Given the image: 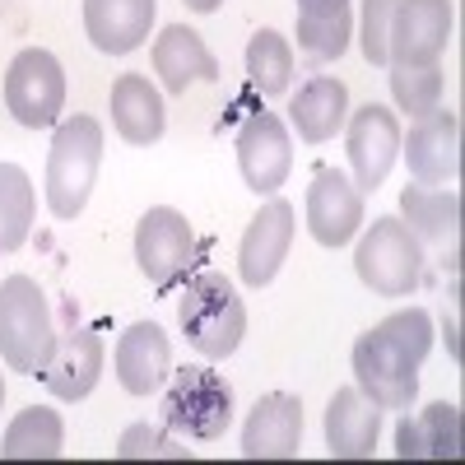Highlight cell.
Instances as JSON below:
<instances>
[{"label":"cell","instance_id":"obj_1","mask_svg":"<svg viewBox=\"0 0 465 465\" xmlns=\"http://www.w3.org/2000/svg\"><path fill=\"white\" fill-rule=\"evenodd\" d=\"M177 322H182L186 344L196 349L201 359L219 363L247 335V302H242L238 289H232V280L205 270V275L186 280L182 302H177Z\"/></svg>","mask_w":465,"mask_h":465},{"label":"cell","instance_id":"obj_2","mask_svg":"<svg viewBox=\"0 0 465 465\" xmlns=\"http://www.w3.org/2000/svg\"><path fill=\"white\" fill-rule=\"evenodd\" d=\"M52 349H56V326L37 280L28 275L0 280V359H5V368L24 377H43L52 363Z\"/></svg>","mask_w":465,"mask_h":465},{"label":"cell","instance_id":"obj_3","mask_svg":"<svg viewBox=\"0 0 465 465\" xmlns=\"http://www.w3.org/2000/svg\"><path fill=\"white\" fill-rule=\"evenodd\" d=\"M98 168H103L98 116H65L52 135V153H47V210L56 219H74L94 196Z\"/></svg>","mask_w":465,"mask_h":465},{"label":"cell","instance_id":"obj_4","mask_svg":"<svg viewBox=\"0 0 465 465\" xmlns=\"http://www.w3.org/2000/svg\"><path fill=\"white\" fill-rule=\"evenodd\" d=\"M354 270L377 298H410L423 275V252L419 238L405 228V219L396 214L372 219L354 247Z\"/></svg>","mask_w":465,"mask_h":465},{"label":"cell","instance_id":"obj_5","mask_svg":"<svg viewBox=\"0 0 465 465\" xmlns=\"http://www.w3.org/2000/svg\"><path fill=\"white\" fill-rule=\"evenodd\" d=\"M163 423L196 442L223 438L232 423V386L223 381V372L205 363H186L182 372H173V386L163 396Z\"/></svg>","mask_w":465,"mask_h":465},{"label":"cell","instance_id":"obj_6","mask_svg":"<svg viewBox=\"0 0 465 465\" xmlns=\"http://www.w3.org/2000/svg\"><path fill=\"white\" fill-rule=\"evenodd\" d=\"M135 261L144 270V280L159 293L177 289L191 275V265H196V228L186 223L182 210L153 205L135 223Z\"/></svg>","mask_w":465,"mask_h":465},{"label":"cell","instance_id":"obj_7","mask_svg":"<svg viewBox=\"0 0 465 465\" xmlns=\"http://www.w3.org/2000/svg\"><path fill=\"white\" fill-rule=\"evenodd\" d=\"M5 107L19 126L47 131L65 107V70L47 47H24L5 70Z\"/></svg>","mask_w":465,"mask_h":465},{"label":"cell","instance_id":"obj_8","mask_svg":"<svg viewBox=\"0 0 465 465\" xmlns=\"http://www.w3.org/2000/svg\"><path fill=\"white\" fill-rule=\"evenodd\" d=\"M401 122L391 107L381 103H363V107H349V122H344V153H349V168H354V186L377 191L386 182V173L396 168L401 159Z\"/></svg>","mask_w":465,"mask_h":465},{"label":"cell","instance_id":"obj_9","mask_svg":"<svg viewBox=\"0 0 465 465\" xmlns=\"http://www.w3.org/2000/svg\"><path fill=\"white\" fill-rule=\"evenodd\" d=\"M354 381L377 410H410L419 396V363H410L401 349L377 326L354 340Z\"/></svg>","mask_w":465,"mask_h":465},{"label":"cell","instance_id":"obj_10","mask_svg":"<svg viewBox=\"0 0 465 465\" xmlns=\"http://www.w3.org/2000/svg\"><path fill=\"white\" fill-rule=\"evenodd\" d=\"M451 43V0H396L386 65H438Z\"/></svg>","mask_w":465,"mask_h":465},{"label":"cell","instance_id":"obj_11","mask_svg":"<svg viewBox=\"0 0 465 465\" xmlns=\"http://www.w3.org/2000/svg\"><path fill=\"white\" fill-rule=\"evenodd\" d=\"M238 168L256 196H275L293 173V140L275 112H252L238 131Z\"/></svg>","mask_w":465,"mask_h":465},{"label":"cell","instance_id":"obj_12","mask_svg":"<svg viewBox=\"0 0 465 465\" xmlns=\"http://www.w3.org/2000/svg\"><path fill=\"white\" fill-rule=\"evenodd\" d=\"M307 232L322 247H349L363 232V191L340 168H322L307 186Z\"/></svg>","mask_w":465,"mask_h":465},{"label":"cell","instance_id":"obj_13","mask_svg":"<svg viewBox=\"0 0 465 465\" xmlns=\"http://www.w3.org/2000/svg\"><path fill=\"white\" fill-rule=\"evenodd\" d=\"M410 177L423 186H447L460 173V116L451 107H433L414 116L410 140H401Z\"/></svg>","mask_w":465,"mask_h":465},{"label":"cell","instance_id":"obj_14","mask_svg":"<svg viewBox=\"0 0 465 465\" xmlns=\"http://www.w3.org/2000/svg\"><path fill=\"white\" fill-rule=\"evenodd\" d=\"M293 247V205L289 201H265L256 210V219L242 232V247H238V275L247 289H265L270 280L280 275V265L289 261Z\"/></svg>","mask_w":465,"mask_h":465},{"label":"cell","instance_id":"obj_15","mask_svg":"<svg viewBox=\"0 0 465 465\" xmlns=\"http://www.w3.org/2000/svg\"><path fill=\"white\" fill-rule=\"evenodd\" d=\"M302 447V401L289 391H270L252 405L242 423V456L247 460H289Z\"/></svg>","mask_w":465,"mask_h":465},{"label":"cell","instance_id":"obj_16","mask_svg":"<svg viewBox=\"0 0 465 465\" xmlns=\"http://www.w3.org/2000/svg\"><path fill=\"white\" fill-rule=\"evenodd\" d=\"M112 368H116L122 391H131V396H153V391L168 381V372H173V344H168L163 326L131 322V326L122 331V340H116Z\"/></svg>","mask_w":465,"mask_h":465},{"label":"cell","instance_id":"obj_17","mask_svg":"<svg viewBox=\"0 0 465 465\" xmlns=\"http://www.w3.org/2000/svg\"><path fill=\"white\" fill-rule=\"evenodd\" d=\"M103 377V335L94 326H74L56 335L52 363L43 372V386L56 401H84Z\"/></svg>","mask_w":465,"mask_h":465},{"label":"cell","instance_id":"obj_18","mask_svg":"<svg viewBox=\"0 0 465 465\" xmlns=\"http://www.w3.org/2000/svg\"><path fill=\"white\" fill-rule=\"evenodd\" d=\"M153 74L163 80L168 94H186L191 84H214L219 61L210 56L205 37L186 24H168L153 37Z\"/></svg>","mask_w":465,"mask_h":465},{"label":"cell","instance_id":"obj_19","mask_svg":"<svg viewBox=\"0 0 465 465\" xmlns=\"http://www.w3.org/2000/svg\"><path fill=\"white\" fill-rule=\"evenodd\" d=\"M326 451L335 460H363L377 447L381 433V410L359 391V386H340L326 405Z\"/></svg>","mask_w":465,"mask_h":465},{"label":"cell","instance_id":"obj_20","mask_svg":"<svg viewBox=\"0 0 465 465\" xmlns=\"http://www.w3.org/2000/svg\"><path fill=\"white\" fill-rule=\"evenodd\" d=\"M153 10L159 0H84V33L103 56H126L149 37Z\"/></svg>","mask_w":465,"mask_h":465},{"label":"cell","instance_id":"obj_21","mask_svg":"<svg viewBox=\"0 0 465 465\" xmlns=\"http://www.w3.org/2000/svg\"><path fill=\"white\" fill-rule=\"evenodd\" d=\"M289 122L298 131L302 144H326L344 131L349 122V89L344 80H335V74H317V80H307L293 103H289Z\"/></svg>","mask_w":465,"mask_h":465},{"label":"cell","instance_id":"obj_22","mask_svg":"<svg viewBox=\"0 0 465 465\" xmlns=\"http://www.w3.org/2000/svg\"><path fill=\"white\" fill-rule=\"evenodd\" d=\"M396 456L401 460H460V405L438 401L429 410H419L414 419H401Z\"/></svg>","mask_w":465,"mask_h":465},{"label":"cell","instance_id":"obj_23","mask_svg":"<svg viewBox=\"0 0 465 465\" xmlns=\"http://www.w3.org/2000/svg\"><path fill=\"white\" fill-rule=\"evenodd\" d=\"M112 126L126 144H153L163 140L168 131V112H163V98L153 89L144 74H122L112 84Z\"/></svg>","mask_w":465,"mask_h":465},{"label":"cell","instance_id":"obj_24","mask_svg":"<svg viewBox=\"0 0 465 465\" xmlns=\"http://www.w3.org/2000/svg\"><path fill=\"white\" fill-rule=\"evenodd\" d=\"M354 19H349V0H298V47L312 61L344 56Z\"/></svg>","mask_w":465,"mask_h":465},{"label":"cell","instance_id":"obj_25","mask_svg":"<svg viewBox=\"0 0 465 465\" xmlns=\"http://www.w3.org/2000/svg\"><path fill=\"white\" fill-rule=\"evenodd\" d=\"M65 451V423L47 405H28L10 419L5 438H0V456L5 460H56Z\"/></svg>","mask_w":465,"mask_h":465},{"label":"cell","instance_id":"obj_26","mask_svg":"<svg viewBox=\"0 0 465 465\" xmlns=\"http://www.w3.org/2000/svg\"><path fill=\"white\" fill-rule=\"evenodd\" d=\"M401 210H405V228L414 238L429 242H456L460 232V196L451 186H405L401 191Z\"/></svg>","mask_w":465,"mask_h":465},{"label":"cell","instance_id":"obj_27","mask_svg":"<svg viewBox=\"0 0 465 465\" xmlns=\"http://www.w3.org/2000/svg\"><path fill=\"white\" fill-rule=\"evenodd\" d=\"M33 214H37L33 177L19 163H0V256H10L28 242Z\"/></svg>","mask_w":465,"mask_h":465},{"label":"cell","instance_id":"obj_28","mask_svg":"<svg viewBox=\"0 0 465 465\" xmlns=\"http://www.w3.org/2000/svg\"><path fill=\"white\" fill-rule=\"evenodd\" d=\"M247 80L265 98L289 94V84H293V43L284 33H275V28L252 33V43H247Z\"/></svg>","mask_w":465,"mask_h":465},{"label":"cell","instance_id":"obj_29","mask_svg":"<svg viewBox=\"0 0 465 465\" xmlns=\"http://www.w3.org/2000/svg\"><path fill=\"white\" fill-rule=\"evenodd\" d=\"M391 98L410 116L442 107V65H391Z\"/></svg>","mask_w":465,"mask_h":465},{"label":"cell","instance_id":"obj_30","mask_svg":"<svg viewBox=\"0 0 465 465\" xmlns=\"http://www.w3.org/2000/svg\"><path fill=\"white\" fill-rule=\"evenodd\" d=\"M377 331L391 340L410 363H423V359H429V349H433V317L423 312V307H401V312H391Z\"/></svg>","mask_w":465,"mask_h":465},{"label":"cell","instance_id":"obj_31","mask_svg":"<svg viewBox=\"0 0 465 465\" xmlns=\"http://www.w3.org/2000/svg\"><path fill=\"white\" fill-rule=\"evenodd\" d=\"M159 456H168V460H186L191 451L177 447L163 429H149V423H131V429L116 438V460H159Z\"/></svg>","mask_w":465,"mask_h":465},{"label":"cell","instance_id":"obj_32","mask_svg":"<svg viewBox=\"0 0 465 465\" xmlns=\"http://www.w3.org/2000/svg\"><path fill=\"white\" fill-rule=\"evenodd\" d=\"M391 15H396V0H363L359 47H363L368 65H386V43H391Z\"/></svg>","mask_w":465,"mask_h":465},{"label":"cell","instance_id":"obj_33","mask_svg":"<svg viewBox=\"0 0 465 465\" xmlns=\"http://www.w3.org/2000/svg\"><path fill=\"white\" fill-rule=\"evenodd\" d=\"M219 5H223V0H186V10H191V15H214Z\"/></svg>","mask_w":465,"mask_h":465},{"label":"cell","instance_id":"obj_34","mask_svg":"<svg viewBox=\"0 0 465 465\" xmlns=\"http://www.w3.org/2000/svg\"><path fill=\"white\" fill-rule=\"evenodd\" d=\"M447 349H451V359H460V340H456V317H447Z\"/></svg>","mask_w":465,"mask_h":465},{"label":"cell","instance_id":"obj_35","mask_svg":"<svg viewBox=\"0 0 465 465\" xmlns=\"http://www.w3.org/2000/svg\"><path fill=\"white\" fill-rule=\"evenodd\" d=\"M0 405H5V377H0Z\"/></svg>","mask_w":465,"mask_h":465},{"label":"cell","instance_id":"obj_36","mask_svg":"<svg viewBox=\"0 0 465 465\" xmlns=\"http://www.w3.org/2000/svg\"><path fill=\"white\" fill-rule=\"evenodd\" d=\"M5 5H10V0H0V10H5Z\"/></svg>","mask_w":465,"mask_h":465}]
</instances>
